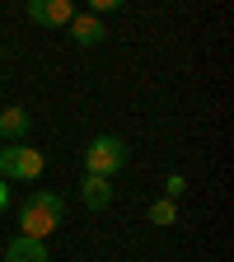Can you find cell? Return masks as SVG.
Returning a JSON list of instances; mask_svg holds the SVG:
<instances>
[{"label": "cell", "mask_w": 234, "mask_h": 262, "mask_svg": "<svg viewBox=\"0 0 234 262\" xmlns=\"http://www.w3.org/2000/svg\"><path fill=\"white\" fill-rule=\"evenodd\" d=\"M66 220V202L56 192H28L19 206V234L24 239H47L56 234V225Z\"/></svg>", "instance_id": "1"}, {"label": "cell", "mask_w": 234, "mask_h": 262, "mask_svg": "<svg viewBox=\"0 0 234 262\" xmlns=\"http://www.w3.org/2000/svg\"><path fill=\"white\" fill-rule=\"evenodd\" d=\"M122 169H126V145H122L117 136H94L89 150H84V173L113 178V173H122Z\"/></svg>", "instance_id": "2"}, {"label": "cell", "mask_w": 234, "mask_h": 262, "mask_svg": "<svg viewBox=\"0 0 234 262\" xmlns=\"http://www.w3.org/2000/svg\"><path fill=\"white\" fill-rule=\"evenodd\" d=\"M42 173V150H33L24 141H10V150H0V178H24L33 183Z\"/></svg>", "instance_id": "3"}, {"label": "cell", "mask_w": 234, "mask_h": 262, "mask_svg": "<svg viewBox=\"0 0 234 262\" xmlns=\"http://www.w3.org/2000/svg\"><path fill=\"white\" fill-rule=\"evenodd\" d=\"M28 19L42 28H61L75 19V0H28Z\"/></svg>", "instance_id": "4"}, {"label": "cell", "mask_w": 234, "mask_h": 262, "mask_svg": "<svg viewBox=\"0 0 234 262\" xmlns=\"http://www.w3.org/2000/svg\"><path fill=\"white\" fill-rule=\"evenodd\" d=\"M0 262H47V244L42 239H14L10 248H0Z\"/></svg>", "instance_id": "5"}, {"label": "cell", "mask_w": 234, "mask_h": 262, "mask_svg": "<svg viewBox=\"0 0 234 262\" xmlns=\"http://www.w3.org/2000/svg\"><path fill=\"white\" fill-rule=\"evenodd\" d=\"M80 202H84L89 211H103V206L113 202V183H108V178L84 173V183H80Z\"/></svg>", "instance_id": "6"}, {"label": "cell", "mask_w": 234, "mask_h": 262, "mask_svg": "<svg viewBox=\"0 0 234 262\" xmlns=\"http://www.w3.org/2000/svg\"><path fill=\"white\" fill-rule=\"evenodd\" d=\"M66 28H71V38H75L80 47H94V42H103V19H98V14H75V19L66 24Z\"/></svg>", "instance_id": "7"}, {"label": "cell", "mask_w": 234, "mask_h": 262, "mask_svg": "<svg viewBox=\"0 0 234 262\" xmlns=\"http://www.w3.org/2000/svg\"><path fill=\"white\" fill-rule=\"evenodd\" d=\"M0 136L5 141H24L28 136V113L24 108H5L0 113Z\"/></svg>", "instance_id": "8"}, {"label": "cell", "mask_w": 234, "mask_h": 262, "mask_svg": "<svg viewBox=\"0 0 234 262\" xmlns=\"http://www.w3.org/2000/svg\"><path fill=\"white\" fill-rule=\"evenodd\" d=\"M150 225H178V206H174V196H159V202L150 206Z\"/></svg>", "instance_id": "9"}, {"label": "cell", "mask_w": 234, "mask_h": 262, "mask_svg": "<svg viewBox=\"0 0 234 262\" xmlns=\"http://www.w3.org/2000/svg\"><path fill=\"white\" fill-rule=\"evenodd\" d=\"M122 0H89V14H108V10H117Z\"/></svg>", "instance_id": "10"}, {"label": "cell", "mask_w": 234, "mask_h": 262, "mask_svg": "<svg viewBox=\"0 0 234 262\" xmlns=\"http://www.w3.org/2000/svg\"><path fill=\"white\" fill-rule=\"evenodd\" d=\"M183 192H187V183H183V178L174 173V178H169V196H183Z\"/></svg>", "instance_id": "11"}, {"label": "cell", "mask_w": 234, "mask_h": 262, "mask_svg": "<svg viewBox=\"0 0 234 262\" xmlns=\"http://www.w3.org/2000/svg\"><path fill=\"white\" fill-rule=\"evenodd\" d=\"M5 206H10V183L0 178V211H5Z\"/></svg>", "instance_id": "12"}]
</instances>
